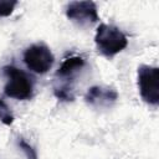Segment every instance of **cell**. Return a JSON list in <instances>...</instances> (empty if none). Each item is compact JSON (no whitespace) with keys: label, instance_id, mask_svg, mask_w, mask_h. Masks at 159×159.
<instances>
[{"label":"cell","instance_id":"cell-1","mask_svg":"<svg viewBox=\"0 0 159 159\" xmlns=\"http://www.w3.org/2000/svg\"><path fill=\"white\" fill-rule=\"evenodd\" d=\"M2 73L7 78L4 87V92L7 97L19 101H27L34 96V83L32 78L25 73L22 70L6 65L2 67Z\"/></svg>","mask_w":159,"mask_h":159},{"label":"cell","instance_id":"cell-2","mask_svg":"<svg viewBox=\"0 0 159 159\" xmlns=\"http://www.w3.org/2000/svg\"><path fill=\"white\" fill-rule=\"evenodd\" d=\"M94 42L97 45L98 52L111 58L127 47L128 39L117 26L101 24L97 27Z\"/></svg>","mask_w":159,"mask_h":159},{"label":"cell","instance_id":"cell-3","mask_svg":"<svg viewBox=\"0 0 159 159\" xmlns=\"http://www.w3.org/2000/svg\"><path fill=\"white\" fill-rule=\"evenodd\" d=\"M138 88L142 99L150 104L159 103V68L149 65L138 67Z\"/></svg>","mask_w":159,"mask_h":159},{"label":"cell","instance_id":"cell-4","mask_svg":"<svg viewBox=\"0 0 159 159\" xmlns=\"http://www.w3.org/2000/svg\"><path fill=\"white\" fill-rule=\"evenodd\" d=\"M55 57L51 50L43 43L29 46L24 52V62L29 70L35 73H46L53 65Z\"/></svg>","mask_w":159,"mask_h":159},{"label":"cell","instance_id":"cell-5","mask_svg":"<svg viewBox=\"0 0 159 159\" xmlns=\"http://www.w3.org/2000/svg\"><path fill=\"white\" fill-rule=\"evenodd\" d=\"M66 16L78 24V25H88L94 24L99 20L97 12V5L93 1H72L66 7Z\"/></svg>","mask_w":159,"mask_h":159},{"label":"cell","instance_id":"cell-6","mask_svg":"<svg viewBox=\"0 0 159 159\" xmlns=\"http://www.w3.org/2000/svg\"><path fill=\"white\" fill-rule=\"evenodd\" d=\"M118 99V93L112 87H103V86H92L88 88L84 101L96 107H108Z\"/></svg>","mask_w":159,"mask_h":159},{"label":"cell","instance_id":"cell-7","mask_svg":"<svg viewBox=\"0 0 159 159\" xmlns=\"http://www.w3.org/2000/svg\"><path fill=\"white\" fill-rule=\"evenodd\" d=\"M84 58L81 57V56H72V57H68L66 58L62 65L60 66V68L57 70L56 72V76H58L62 80H70V78H73L75 75L81 71L84 66Z\"/></svg>","mask_w":159,"mask_h":159},{"label":"cell","instance_id":"cell-8","mask_svg":"<svg viewBox=\"0 0 159 159\" xmlns=\"http://www.w3.org/2000/svg\"><path fill=\"white\" fill-rule=\"evenodd\" d=\"M53 93L58 99H62V101H66V102H70V101L75 99V96L72 93V86L67 82L61 83L60 86H56L53 88Z\"/></svg>","mask_w":159,"mask_h":159},{"label":"cell","instance_id":"cell-9","mask_svg":"<svg viewBox=\"0 0 159 159\" xmlns=\"http://www.w3.org/2000/svg\"><path fill=\"white\" fill-rule=\"evenodd\" d=\"M0 122H2L5 125H11L14 123L12 112L2 98H0Z\"/></svg>","mask_w":159,"mask_h":159},{"label":"cell","instance_id":"cell-10","mask_svg":"<svg viewBox=\"0 0 159 159\" xmlns=\"http://www.w3.org/2000/svg\"><path fill=\"white\" fill-rule=\"evenodd\" d=\"M17 144L20 147V149L24 152V154L26 155L27 159H37V153L36 150L34 149V147L31 144H29L22 137H19L17 138Z\"/></svg>","mask_w":159,"mask_h":159},{"label":"cell","instance_id":"cell-11","mask_svg":"<svg viewBox=\"0 0 159 159\" xmlns=\"http://www.w3.org/2000/svg\"><path fill=\"white\" fill-rule=\"evenodd\" d=\"M16 0H0V17L10 16L16 6Z\"/></svg>","mask_w":159,"mask_h":159}]
</instances>
